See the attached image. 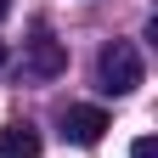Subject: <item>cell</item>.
Segmentation results:
<instances>
[{"mask_svg":"<svg viewBox=\"0 0 158 158\" xmlns=\"http://www.w3.org/2000/svg\"><path fill=\"white\" fill-rule=\"evenodd\" d=\"M141 79H147L141 51H135L130 40H107L102 56H96V85H102L107 96H135V90H141Z\"/></svg>","mask_w":158,"mask_h":158,"instance_id":"6da1fadb","label":"cell"},{"mask_svg":"<svg viewBox=\"0 0 158 158\" xmlns=\"http://www.w3.org/2000/svg\"><path fill=\"white\" fill-rule=\"evenodd\" d=\"M62 135L73 147H96L107 135V113L102 107H62Z\"/></svg>","mask_w":158,"mask_h":158,"instance_id":"7a4b0ae2","label":"cell"},{"mask_svg":"<svg viewBox=\"0 0 158 158\" xmlns=\"http://www.w3.org/2000/svg\"><path fill=\"white\" fill-rule=\"evenodd\" d=\"M62 68H68V51L56 45L45 28H40V34H34V45H28V73H34V79H56Z\"/></svg>","mask_w":158,"mask_h":158,"instance_id":"3957f363","label":"cell"},{"mask_svg":"<svg viewBox=\"0 0 158 158\" xmlns=\"http://www.w3.org/2000/svg\"><path fill=\"white\" fill-rule=\"evenodd\" d=\"M40 130L28 124V118H11L6 130H0V158H40Z\"/></svg>","mask_w":158,"mask_h":158,"instance_id":"277c9868","label":"cell"},{"mask_svg":"<svg viewBox=\"0 0 158 158\" xmlns=\"http://www.w3.org/2000/svg\"><path fill=\"white\" fill-rule=\"evenodd\" d=\"M130 158H158V141H152V135H141V141L130 147Z\"/></svg>","mask_w":158,"mask_h":158,"instance_id":"5b68a950","label":"cell"},{"mask_svg":"<svg viewBox=\"0 0 158 158\" xmlns=\"http://www.w3.org/2000/svg\"><path fill=\"white\" fill-rule=\"evenodd\" d=\"M6 17H11V0H0V23H6Z\"/></svg>","mask_w":158,"mask_h":158,"instance_id":"8992f818","label":"cell"},{"mask_svg":"<svg viewBox=\"0 0 158 158\" xmlns=\"http://www.w3.org/2000/svg\"><path fill=\"white\" fill-rule=\"evenodd\" d=\"M0 68H6V40H0Z\"/></svg>","mask_w":158,"mask_h":158,"instance_id":"52a82bcc","label":"cell"}]
</instances>
